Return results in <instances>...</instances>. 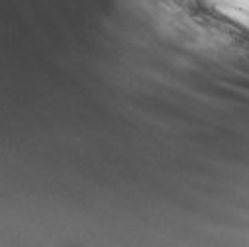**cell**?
I'll return each instance as SVG.
<instances>
[{
    "label": "cell",
    "instance_id": "cell-1",
    "mask_svg": "<svg viewBox=\"0 0 249 247\" xmlns=\"http://www.w3.org/2000/svg\"><path fill=\"white\" fill-rule=\"evenodd\" d=\"M214 10L222 16H226L228 20H231L233 24H237L239 28L249 32V12L247 10H243L235 4H230V2H218V4H214Z\"/></svg>",
    "mask_w": 249,
    "mask_h": 247
}]
</instances>
